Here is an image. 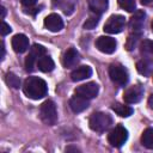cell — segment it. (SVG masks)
I'll return each instance as SVG.
<instances>
[{
    "instance_id": "23",
    "label": "cell",
    "mask_w": 153,
    "mask_h": 153,
    "mask_svg": "<svg viewBox=\"0 0 153 153\" xmlns=\"http://www.w3.org/2000/svg\"><path fill=\"white\" fill-rule=\"evenodd\" d=\"M141 143L146 148L153 149V128H147L143 130L141 135Z\"/></svg>"
},
{
    "instance_id": "29",
    "label": "cell",
    "mask_w": 153,
    "mask_h": 153,
    "mask_svg": "<svg viewBox=\"0 0 153 153\" xmlns=\"http://www.w3.org/2000/svg\"><path fill=\"white\" fill-rule=\"evenodd\" d=\"M37 2V0H22V5L26 8H31L32 6H35Z\"/></svg>"
},
{
    "instance_id": "4",
    "label": "cell",
    "mask_w": 153,
    "mask_h": 153,
    "mask_svg": "<svg viewBox=\"0 0 153 153\" xmlns=\"http://www.w3.org/2000/svg\"><path fill=\"white\" fill-rule=\"evenodd\" d=\"M128 139V130L122 126V124H117L114 129L110 130V133L108 134V141L112 147L120 148L124 145V142Z\"/></svg>"
},
{
    "instance_id": "11",
    "label": "cell",
    "mask_w": 153,
    "mask_h": 153,
    "mask_svg": "<svg viewBox=\"0 0 153 153\" xmlns=\"http://www.w3.org/2000/svg\"><path fill=\"white\" fill-rule=\"evenodd\" d=\"M145 17L146 13L143 10H137L130 18L129 20V29L134 32V33H140L141 35V30L143 27V23H145Z\"/></svg>"
},
{
    "instance_id": "27",
    "label": "cell",
    "mask_w": 153,
    "mask_h": 153,
    "mask_svg": "<svg viewBox=\"0 0 153 153\" xmlns=\"http://www.w3.org/2000/svg\"><path fill=\"white\" fill-rule=\"evenodd\" d=\"M139 38H140V33H134V36L133 35L129 36L128 37V41H127V49L128 50L134 49V47L136 45V42H137Z\"/></svg>"
},
{
    "instance_id": "13",
    "label": "cell",
    "mask_w": 153,
    "mask_h": 153,
    "mask_svg": "<svg viewBox=\"0 0 153 153\" xmlns=\"http://www.w3.org/2000/svg\"><path fill=\"white\" fill-rule=\"evenodd\" d=\"M80 60V55L75 48H69L65 51L63 57H62V63L65 68H73L78 65Z\"/></svg>"
},
{
    "instance_id": "30",
    "label": "cell",
    "mask_w": 153,
    "mask_h": 153,
    "mask_svg": "<svg viewBox=\"0 0 153 153\" xmlns=\"http://www.w3.org/2000/svg\"><path fill=\"white\" fill-rule=\"evenodd\" d=\"M148 105H149V108L153 110V93L149 96V98H148Z\"/></svg>"
},
{
    "instance_id": "33",
    "label": "cell",
    "mask_w": 153,
    "mask_h": 153,
    "mask_svg": "<svg viewBox=\"0 0 153 153\" xmlns=\"http://www.w3.org/2000/svg\"><path fill=\"white\" fill-rule=\"evenodd\" d=\"M5 14H6V10H5L4 6H1V18H2V19L5 18Z\"/></svg>"
},
{
    "instance_id": "28",
    "label": "cell",
    "mask_w": 153,
    "mask_h": 153,
    "mask_svg": "<svg viewBox=\"0 0 153 153\" xmlns=\"http://www.w3.org/2000/svg\"><path fill=\"white\" fill-rule=\"evenodd\" d=\"M11 31H12L11 26H10L7 23L2 22V24H1V35H2V36H6V35H7V33H10Z\"/></svg>"
},
{
    "instance_id": "26",
    "label": "cell",
    "mask_w": 153,
    "mask_h": 153,
    "mask_svg": "<svg viewBox=\"0 0 153 153\" xmlns=\"http://www.w3.org/2000/svg\"><path fill=\"white\" fill-rule=\"evenodd\" d=\"M99 23V16L98 14H94L92 17H90L85 23H84V27L87 29V30H92L94 29Z\"/></svg>"
},
{
    "instance_id": "18",
    "label": "cell",
    "mask_w": 153,
    "mask_h": 153,
    "mask_svg": "<svg viewBox=\"0 0 153 153\" xmlns=\"http://www.w3.org/2000/svg\"><path fill=\"white\" fill-rule=\"evenodd\" d=\"M136 69L143 76L151 75L153 73V60H149V59L145 57V59L137 61L136 62Z\"/></svg>"
},
{
    "instance_id": "20",
    "label": "cell",
    "mask_w": 153,
    "mask_h": 153,
    "mask_svg": "<svg viewBox=\"0 0 153 153\" xmlns=\"http://www.w3.org/2000/svg\"><path fill=\"white\" fill-rule=\"evenodd\" d=\"M37 67L41 72H44V73H48V72H51L54 68H55V63L53 61V59L48 55H43L39 57V60L37 61Z\"/></svg>"
},
{
    "instance_id": "7",
    "label": "cell",
    "mask_w": 153,
    "mask_h": 153,
    "mask_svg": "<svg viewBox=\"0 0 153 153\" xmlns=\"http://www.w3.org/2000/svg\"><path fill=\"white\" fill-rule=\"evenodd\" d=\"M45 54V48L39 44H33L29 51V55L25 57V69L27 72H32L35 65L39 60L41 56Z\"/></svg>"
},
{
    "instance_id": "1",
    "label": "cell",
    "mask_w": 153,
    "mask_h": 153,
    "mask_svg": "<svg viewBox=\"0 0 153 153\" xmlns=\"http://www.w3.org/2000/svg\"><path fill=\"white\" fill-rule=\"evenodd\" d=\"M23 91L26 94V97L31 99H41L48 93V86L47 82L38 78V76H29L25 79L23 85Z\"/></svg>"
},
{
    "instance_id": "24",
    "label": "cell",
    "mask_w": 153,
    "mask_h": 153,
    "mask_svg": "<svg viewBox=\"0 0 153 153\" xmlns=\"http://www.w3.org/2000/svg\"><path fill=\"white\" fill-rule=\"evenodd\" d=\"M6 84L12 88H19L20 86V79L14 73H7L6 74Z\"/></svg>"
},
{
    "instance_id": "17",
    "label": "cell",
    "mask_w": 153,
    "mask_h": 153,
    "mask_svg": "<svg viewBox=\"0 0 153 153\" xmlns=\"http://www.w3.org/2000/svg\"><path fill=\"white\" fill-rule=\"evenodd\" d=\"M92 75V68L90 66H79L71 73V79L73 81H81Z\"/></svg>"
},
{
    "instance_id": "2",
    "label": "cell",
    "mask_w": 153,
    "mask_h": 153,
    "mask_svg": "<svg viewBox=\"0 0 153 153\" xmlns=\"http://www.w3.org/2000/svg\"><path fill=\"white\" fill-rule=\"evenodd\" d=\"M112 123V118L110 115L105 112H94L91 115L88 120V126L93 131L103 133L105 131Z\"/></svg>"
},
{
    "instance_id": "34",
    "label": "cell",
    "mask_w": 153,
    "mask_h": 153,
    "mask_svg": "<svg viewBox=\"0 0 153 153\" xmlns=\"http://www.w3.org/2000/svg\"><path fill=\"white\" fill-rule=\"evenodd\" d=\"M66 151H67V152H69V151H78V148H76V147H67Z\"/></svg>"
},
{
    "instance_id": "10",
    "label": "cell",
    "mask_w": 153,
    "mask_h": 153,
    "mask_svg": "<svg viewBox=\"0 0 153 153\" xmlns=\"http://www.w3.org/2000/svg\"><path fill=\"white\" fill-rule=\"evenodd\" d=\"M98 92H99V86L96 82H87V84L80 85L75 88V94H79L87 99L94 98L98 94Z\"/></svg>"
},
{
    "instance_id": "31",
    "label": "cell",
    "mask_w": 153,
    "mask_h": 153,
    "mask_svg": "<svg viewBox=\"0 0 153 153\" xmlns=\"http://www.w3.org/2000/svg\"><path fill=\"white\" fill-rule=\"evenodd\" d=\"M140 1H141L142 5H146V6H148V5H151L153 2V0H140Z\"/></svg>"
},
{
    "instance_id": "16",
    "label": "cell",
    "mask_w": 153,
    "mask_h": 153,
    "mask_svg": "<svg viewBox=\"0 0 153 153\" xmlns=\"http://www.w3.org/2000/svg\"><path fill=\"white\" fill-rule=\"evenodd\" d=\"M69 106L73 112H81L88 108V99L85 97H81L79 94H75L71 98Z\"/></svg>"
},
{
    "instance_id": "3",
    "label": "cell",
    "mask_w": 153,
    "mask_h": 153,
    "mask_svg": "<svg viewBox=\"0 0 153 153\" xmlns=\"http://www.w3.org/2000/svg\"><path fill=\"white\" fill-rule=\"evenodd\" d=\"M39 117L48 126L55 124V122L57 121V111H56V105H55V103L53 100L48 99L41 105V108H39Z\"/></svg>"
},
{
    "instance_id": "8",
    "label": "cell",
    "mask_w": 153,
    "mask_h": 153,
    "mask_svg": "<svg viewBox=\"0 0 153 153\" xmlns=\"http://www.w3.org/2000/svg\"><path fill=\"white\" fill-rule=\"evenodd\" d=\"M143 96V87L141 85H134L128 87L123 93V100L127 104H135L141 100Z\"/></svg>"
},
{
    "instance_id": "5",
    "label": "cell",
    "mask_w": 153,
    "mask_h": 153,
    "mask_svg": "<svg viewBox=\"0 0 153 153\" xmlns=\"http://www.w3.org/2000/svg\"><path fill=\"white\" fill-rule=\"evenodd\" d=\"M109 75H110V79L116 85H118V86H124L128 82V80H129L128 71L122 65H118V63L110 65V67H109Z\"/></svg>"
},
{
    "instance_id": "35",
    "label": "cell",
    "mask_w": 153,
    "mask_h": 153,
    "mask_svg": "<svg viewBox=\"0 0 153 153\" xmlns=\"http://www.w3.org/2000/svg\"><path fill=\"white\" fill-rule=\"evenodd\" d=\"M151 29H152V32H153V20H152V23H151Z\"/></svg>"
},
{
    "instance_id": "6",
    "label": "cell",
    "mask_w": 153,
    "mask_h": 153,
    "mask_svg": "<svg viewBox=\"0 0 153 153\" xmlns=\"http://www.w3.org/2000/svg\"><path fill=\"white\" fill-rule=\"evenodd\" d=\"M126 25V18L121 14H112L108 18L106 23L104 24V31L108 33H120Z\"/></svg>"
},
{
    "instance_id": "14",
    "label": "cell",
    "mask_w": 153,
    "mask_h": 153,
    "mask_svg": "<svg viewBox=\"0 0 153 153\" xmlns=\"http://www.w3.org/2000/svg\"><path fill=\"white\" fill-rule=\"evenodd\" d=\"M11 43H12L13 50H14L16 53H19V54L26 51L27 48H29V38H27L25 35H23V33H17V35H14Z\"/></svg>"
},
{
    "instance_id": "12",
    "label": "cell",
    "mask_w": 153,
    "mask_h": 153,
    "mask_svg": "<svg viewBox=\"0 0 153 153\" xmlns=\"http://www.w3.org/2000/svg\"><path fill=\"white\" fill-rule=\"evenodd\" d=\"M44 26L49 31H51V32H57V31L62 30V27H63V20H62V18L59 14L51 13V14H49V16L45 17V19H44Z\"/></svg>"
},
{
    "instance_id": "22",
    "label": "cell",
    "mask_w": 153,
    "mask_h": 153,
    "mask_svg": "<svg viewBox=\"0 0 153 153\" xmlns=\"http://www.w3.org/2000/svg\"><path fill=\"white\" fill-rule=\"evenodd\" d=\"M140 51L143 55V57L153 60V41L143 39L140 44Z\"/></svg>"
},
{
    "instance_id": "19",
    "label": "cell",
    "mask_w": 153,
    "mask_h": 153,
    "mask_svg": "<svg viewBox=\"0 0 153 153\" xmlns=\"http://www.w3.org/2000/svg\"><path fill=\"white\" fill-rule=\"evenodd\" d=\"M109 0H88V7L94 13L100 16L108 10Z\"/></svg>"
},
{
    "instance_id": "25",
    "label": "cell",
    "mask_w": 153,
    "mask_h": 153,
    "mask_svg": "<svg viewBox=\"0 0 153 153\" xmlns=\"http://www.w3.org/2000/svg\"><path fill=\"white\" fill-rule=\"evenodd\" d=\"M121 8L126 10L127 12H134L135 10V0H117Z\"/></svg>"
},
{
    "instance_id": "32",
    "label": "cell",
    "mask_w": 153,
    "mask_h": 153,
    "mask_svg": "<svg viewBox=\"0 0 153 153\" xmlns=\"http://www.w3.org/2000/svg\"><path fill=\"white\" fill-rule=\"evenodd\" d=\"M4 56H5V45H4V42L1 43V60H4Z\"/></svg>"
},
{
    "instance_id": "9",
    "label": "cell",
    "mask_w": 153,
    "mask_h": 153,
    "mask_svg": "<svg viewBox=\"0 0 153 153\" xmlns=\"http://www.w3.org/2000/svg\"><path fill=\"white\" fill-rule=\"evenodd\" d=\"M96 47H97V49L99 51H102L104 54H112L116 50L117 43H116L115 38H112V37L100 36L96 41Z\"/></svg>"
},
{
    "instance_id": "15",
    "label": "cell",
    "mask_w": 153,
    "mask_h": 153,
    "mask_svg": "<svg viewBox=\"0 0 153 153\" xmlns=\"http://www.w3.org/2000/svg\"><path fill=\"white\" fill-rule=\"evenodd\" d=\"M78 0H51V4L55 8L61 10L66 16H71L76 6Z\"/></svg>"
},
{
    "instance_id": "21",
    "label": "cell",
    "mask_w": 153,
    "mask_h": 153,
    "mask_svg": "<svg viewBox=\"0 0 153 153\" xmlns=\"http://www.w3.org/2000/svg\"><path fill=\"white\" fill-rule=\"evenodd\" d=\"M111 109L121 117H129L130 115H133L134 110L133 108H130L129 105H124V104H120V103H115L112 104Z\"/></svg>"
}]
</instances>
